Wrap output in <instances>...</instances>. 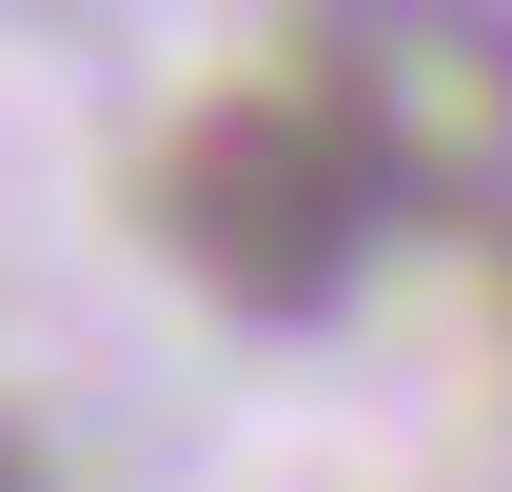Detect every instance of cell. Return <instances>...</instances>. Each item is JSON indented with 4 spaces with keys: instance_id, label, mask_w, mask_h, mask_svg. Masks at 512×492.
Instances as JSON below:
<instances>
[{
    "instance_id": "obj_1",
    "label": "cell",
    "mask_w": 512,
    "mask_h": 492,
    "mask_svg": "<svg viewBox=\"0 0 512 492\" xmlns=\"http://www.w3.org/2000/svg\"><path fill=\"white\" fill-rule=\"evenodd\" d=\"M375 158H355V119H335L316 79L296 99H217V119L178 138V237H197V276H237V296H276V315H316L355 256H375Z\"/></svg>"
}]
</instances>
